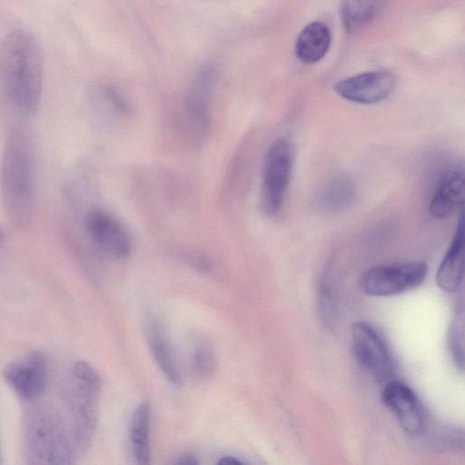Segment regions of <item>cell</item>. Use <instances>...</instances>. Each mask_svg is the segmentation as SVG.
<instances>
[{
	"label": "cell",
	"instance_id": "cell-7",
	"mask_svg": "<svg viewBox=\"0 0 465 465\" xmlns=\"http://www.w3.org/2000/svg\"><path fill=\"white\" fill-rule=\"evenodd\" d=\"M351 348L357 362L378 382L387 383L394 375L391 350L379 331L371 323L355 322L351 328Z\"/></svg>",
	"mask_w": 465,
	"mask_h": 465
},
{
	"label": "cell",
	"instance_id": "cell-4",
	"mask_svg": "<svg viewBox=\"0 0 465 465\" xmlns=\"http://www.w3.org/2000/svg\"><path fill=\"white\" fill-rule=\"evenodd\" d=\"M28 450L44 463L70 464L76 450L69 435L51 411L38 410L28 418L26 427Z\"/></svg>",
	"mask_w": 465,
	"mask_h": 465
},
{
	"label": "cell",
	"instance_id": "cell-23",
	"mask_svg": "<svg viewBox=\"0 0 465 465\" xmlns=\"http://www.w3.org/2000/svg\"><path fill=\"white\" fill-rule=\"evenodd\" d=\"M174 464L181 465H197L199 464V460L195 456L190 453H183L176 458Z\"/></svg>",
	"mask_w": 465,
	"mask_h": 465
},
{
	"label": "cell",
	"instance_id": "cell-9",
	"mask_svg": "<svg viewBox=\"0 0 465 465\" xmlns=\"http://www.w3.org/2000/svg\"><path fill=\"white\" fill-rule=\"evenodd\" d=\"M213 77L204 72L193 84L183 105V128L189 142L194 145L203 143L211 128V99Z\"/></svg>",
	"mask_w": 465,
	"mask_h": 465
},
{
	"label": "cell",
	"instance_id": "cell-10",
	"mask_svg": "<svg viewBox=\"0 0 465 465\" xmlns=\"http://www.w3.org/2000/svg\"><path fill=\"white\" fill-rule=\"evenodd\" d=\"M84 224L94 244L109 257L122 260L130 254L131 238L124 225L110 213L99 209L89 210Z\"/></svg>",
	"mask_w": 465,
	"mask_h": 465
},
{
	"label": "cell",
	"instance_id": "cell-6",
	"mask_svg": "<svg viewBox=\"0 0 465 465\" xmlns=\"http://www.w3.org/2000/svg\"><path fill=\"white\" fill-rule=\"evenodd\" d=\"M427 273L428 265L420 261L381 264L363 273L361 287L370 296L401 294L420 286Z\"/></svg>",
	"mask_w": 465,
	"mask_h": 465
},
{
	"label": "cell",
	"instance_id": "cell-12",
	"mask_svg": "<svg viewBox=\"0 0 465 465\" xmlns=\"http://www.w3.org/2000/svg\"><path fill=\"white\" fill-rule=\"evenodd\" d=\"M381 401L405 432L416 435L422 431V408L417 395L409 386L398 381H388L382 390Z\"/></svg>",
	"mask_w": 465,
	"mask_h": 465
},
{
	"label": "cell",
	"instance_id": "cell-2",
	"mask_svg": "<svg viewBox=\"0 0 465 465\" xmlns=\"http://www.w3.org/2000/svg\"><path fill=\"white\" fill-rule=\"evenodd\" d=\"M0 184L5 213L18 228L26 227L34 213V153L28 134L20 128L7 135L1 163Z\"/></svg>",
	"mask_w": 465,
	"mask_h": 465
},
{
	"label": "cell",
	"instance_id": "cell-18",
	"mask_svg": "<svg viewBox=\"0 0 465 465\" xmlns=\"http://www.w3.org/2000/svg\"><path fill=\"white\" fill-rule=\"evenodd\" d=\"M147 340L151 352L165 377L173 384L181 383V372L173 351L162 327L154 322L147 327Z\"/></svg>",
	"mask_w": 465,
	"mask_h": 465
},
{
	"label": "cell",
	"instance_id": "cell-24",
	"mask_svg": "<svg viewBox=\"0 0 465 465\" xmlns=\"http://www.w3.org/2000/svg\"><path fill=\"white\" fill-rule=\"evenodd\" d=\"M243 462L232 456H224L220 459L218 464L223 465H241Z\"/></svg>",
	"mask_w": 465,
	"mask_h": 465
},
{
	"label": "cell",
	"instance_id": "cell-16",
	"mask_svg": "<svg viewBox=\"0 0 465 465\" xmlns=\"http://www.w3.org/2000/svg\"><path fill=\"white\" fill-rule=\"evenodd\" d=\"M330 45L331 33L328 26L322 22L313 21L298 35L295 54L304 64H314L326 54Z\"/></svg>",
	"mask_w": 465,
	"mask_h": 465
},
{
	"label": "cell",
	"instance_id": "cell-15",
	"mask_svg": "<svg viewBox=\"0 0 465 465\" xmlns=\"http://www.w3.org/2000/svg\"><path fill=\"white\" fill-rule=\"evenodd\" d=\"M356 187L346 174H335L325 181L316 193L317 206L327 213L348 209L355 201Z\"/></svg>",
	"mask_w": 465,
	"mask_h": 465
},
{
	"label": "cell",
	"instance_id": "cell-14",
	"mask_svg": "<svg viewBox=\"0 0 465 465\" xmlns=\"http://www.w3.org/2000/svg\"><path fill=\"white\" fill-rule=\"evenodd\" d=\"M463 202L464 173L461 168H452L439 180L429 205V212L435 218H446L458 208H461Z\"/></svg>",
	"mask_w": 465,
	"mask_h": 465
},
{
	"label": "cell",
	"instance_id": "cell-19",
	"mask_svg": "<svg viewBox=\"0 0 465 465\" xmlns=\"http://www.w3.org/2000/svg\"><path fill=\"white\" fill-rule=\"evenodd\" d=\"M390 0H341L340 16L347 32L356 33L383 10Z\"/></svg>",
	"mask_w": 465,
	"mask_h": 465
},
{
	"label": "cell",
	"instance_id": "cell-11",
	"mask_svg": "<svg viewBox=\"0 0 465 465\" xmlns=\"http://www.w3.org/2000/svg\"><path fill=\"white\" fill-rule=\"evenodd\" d=\"M396 87V77L387 71L361 73L337 82L335 93L361 104H375L387 99Z\"/></svg>",
	"mask_w": 465,
	"mask_h": 465
},
{
	"label": "cell",
	"instance_id": "cell-5",
	"mask_svg": "<svg viewBox=\"0 0 465 465\" xmlns=\"http://www.w3.org/2000/svg\"><path fill=\"white\" fill-rule=\"evenodd\" d=\"M294 163V150L287 136L276 138L264 155L262 168L261 206L264 213L275 215L282 208Z\"/></svg>",
	"mask_w": 465,
	"mask_h": 465
},
{
	"label": "cell",
	"instance_id": "cell-3",
	"mask_svg": "<svg viewBox=\"0 0 465 465\" xmlns=\"http://www.w3.org/2000/svg\"><path fill=\"white\" fill-rule=\"evenodd\" d=\"M73 387L68 398L72 415V434L77 453L84 451L95 430L101 379L87 362H75L72 371Z\"/></svg>",
	"mask_w": 465,
	"mask_h": 465
},
{
	"label": "cell",
	"instance_id": "cell-20",
	"mask_svg": "<svg viewBox=\"0 0 465 465\" xmlns=\"http://www.w3.org/2000/svg\"><path fill=\"white\" fill-rule=\"evenodd\" d=\"M191 365L196 378H211L217 369V359L213 346L206 341L197 344L193 351Z\"/></svg>",
	"mask_w": 465,
	"mask_h": 465
},
{
	"label": "cell",
	"instance_id": "cell-1",
	"mask_svg": "<svg viewBox=\"0 0 465 465\" xmlns=\"http://www.w3.org/2000/svg\"><path fill=\"white\" fill-rule=\"evenodd\" d=\"M43 85L39 45L25 30L8 34L0 44V93L16 113L30 116L38 109Z\"/></svg>",
	"mask_w": 465,
	"mask_h": 465
},
{
	"label": "cell",
	"instance_id": "cell-22",
	"mask_svg": "<svg viewBox=\"0 0 465 465\" xmlns=\"http://www.w3.org/2000/svg\"><path fill=\"white\" fill-rule=\"evenodd\" d=\"M319 314L327 326H332L335 321V305L333 295L329 286L321 287L318 298Z\"/></svg>",
	"mask_w": 465,
	"mask_h": 465
},
{
	"label": "cell",
	"instance_id": "cell-17",
	"mask_svg": "<svg viewBox=\"0 0 465 465\" xmlns=\"http://www.w3.org/2000/svg\"><path fill=\"white\" fill-rule=\"evenodd\" d=\"M150 405L141 402L134 410L129 426V439L135 462L147 465L151 460L150 448Z\"/></svg>",
	"mask_w": 465,
	"mask_h": 465
},
{
	"label": "cell",
	"instance_id": "cell-8",
	"mask_svg": "<svg viewBox=\"0 0 465 465\" xmlns=\"http://www.w3.org/2000/svg\"><path fill=\"white\" fill-rule=\"evenodd\" d=\"M3 376L21 399L36 401L44 395L47 386L46 360L38 351L29 352L7 364Z\"/></svg>",
	"mask_w": 465,
	"mask_h": 465
},
{
	"label": "cell",
	"instance_id": "cell-13",
	"mask_svg": "<svg viewBox=\"0 0 465 465\" xmlns=\"http://www.w3.org/2000/svg\"><path fill=\"white\" fill-rule=\"evenodd\" d=\"M464 274V217L460 213L452 241L442 258L436 273L439 287L447 292H456Z\"/></svg>",
	"mask_w": 465,
	"mask_h": 465
},
{
	"label": "cell",
	"instance_id": "cell-21",
	"mask_svg": "<svg viewBox=\"0 0 465 465\" xmlns=\"http://www.w3.org/2000/svg\"><path fill=\"white\" fill-rule=\"evenodd\" d=\"M447 343L454 363L462 371L464 367L462 324L457 322L451 323L448 332Z\"/></svg>",
	"mask_w": 465,
	"mask_h": 465
}]
</instances>
